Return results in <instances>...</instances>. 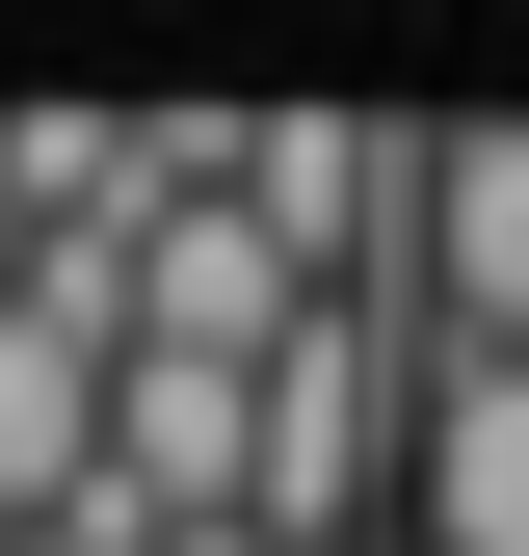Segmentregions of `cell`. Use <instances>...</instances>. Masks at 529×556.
Listing matches in <instances>:
<instances>
[{
  "label": "cell",
  "mask_w": 529,
  "mask_h": 556,
  "mask_svg": "<svg viewBox=\"0 0 529 556\" xmlns=\"http://www.w3.org/2000/svg\"><path fill=\"white\" fill-rule=\"evenodd\" d=\"M371 451H424V425H397V371H371V318L318 292L292 344H264V556H345V504H371Z\"/></svg>",
  "instance_id": "1"
},
{
  "label": "cell",
  "mask_w": 529,
  "mask_h": 556,
  "mask_svg": "<svg viewBox=\"0 0 529 556\" xmlns=\"http://www.w3.org/2000/svg\"><path fill=\"white\" fill-rule=\"evenodd\" d=\"M27 265H53V239H27V186H0V318H27Z\"/></svg>",
  "instance_id": "5"
},
{
  "label": "cell",
  "mask_w": 529,
  "mask_h": 556,
  "mask_svg": "<svg viewBox=\"0 0 529 556\" xmlns=\"http://www.w3.org/2000/svg\"><path fill=\"white\" fill-rule=\"evenodd\" d=\"M292 318H318V265L264 239V213H212V186L132 213V371H264Z\"/></svg>",
  "instance_id": "2"
},
{
  "label": "cell",
  "mask_w": 529,
  "mask_h": 556,
  "mask_svg": "<svg viewBox=\"0 0 529 556\" xmlns=\"http://www.w3.org/2000/svg\"><path fill=\"white\" fill-rule=\"evenodd\" d=\"M424 292H450V344L529 371V132H424Z\"/></svg>",
  "instance_id": "3"
},
{
  "label": "cell",
  "mask_w": 529,
  "mask_h": 556,
  "mask_svg": "<svg viewBox=\"0 0 529 556\" xmlns=\"http://www.w3.org/2000/svg\"><path fill=\"white\" fill-rule=\"evenodd\" d=\"M0 556H27V530H0Z\"/></svg>",
  "instance_id": "6"
},
{
  "label": "cell",
  "mask_w": 529,
  "mask_h": 556,
  "mask_svg": "<svg viewBox=\"0 0 529 556\" xmlns=\"http://www.w3.org/2000/svg\"><path fill=\"white\" fill-rule=\"evenodd\" d=\"M424 556H529V371L503 344L424 371Z\"/></svg>",
  "instance_id": "4"
}]
</instances>
